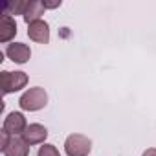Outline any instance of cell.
Wrapping results in <instances>:
<instances>
[{
	"label": "cell",
	"instance_id": "1",
	"mask_svg": "<svg viewBox=\"0 0 156 156\" xmlns=\"http://www.w3.org/2000/svg\"><path fill=\"white\" fill-rule=\"evenodd\" d=\"M46 105H48V94L41 87L28 88L19 99V107L26 112H37V110L44 108Z\"/></svg>",
	"mask_w": 156,
	"mask_h": 156
},
{
	"label": "cell",
	"instance_id": "14",
	"mask_svg": "<svg viewBox=\"0 0 156 156\" xmlns=\"http://www.w3.org/2000/svg\"><path fill=\"white\" fill-rule=\"evenodd\" d=\"M42 4H44V8H46V9H55V8H59V6H61V0H53V2L42 0Z\"/></svg>",
	"mask_w": 156,
	"mask_h": 156
},
{
	"label": "cell",
	"instance_id": "9",
	"mask_svg": "<svg viewBox=\"0 0 156 156\" xmlns=\"http://www.w3.org/2000/svg\"><path fill=\"white\" fill-rule=\"evenodd\" d=\"M4 156H28L30 154V145L20 138V136H11L9 143L2 151Z\"/></svg>",
	"mask_w": 156,
	"mask_h": 156
},
{
	"label": "cell",
	"instance_id": "6",
	"mask_svg": "<svg viewBox=\"0 0 156 156\" xmlns=\"http://www.w3.org/2000/svg\"><path fill=\"white\" fill-rule=\"evenodd\" d=\"M6 55L17 64H26L30 61V57H31V50L24 42H11L6 48Z\"/></svg>",
	"mask_w": 156,
	"mask_h": 156
},
{
	"label": "cell",
	"instance_id": "15",
	"mask_svg": "<svg viewBox=\"0 0 156 156\" xmlns=\"http://www.w3.org/2000/svg\"><path fill=\"white\" fill-rule=\"evenodd\" d=\"M141 156H156V149H154V147H151V149L143 151V154H141Z\"/></svg>",
	"mask_w": 156,
	"mask_h": 156
},
{
	"label": "cell",
	"instance_id": "8",
	"mask_svg": "<svg viewBox=\"0 0 156 156\" xmlns=\"http://www.w3.org/2000/svg\"><path fill=\"white\" fill-rule=\"evenodd\" d=\"M17 35V22L11 15L2 13L0 17V42H11V39Z\"/></svg>",
	"mask_w": 156,
	"mask_h": 156
},
{
	"label": "cell",
	"instance_id": "7",
	"mask_svg": "<svg viewBox=\"0 0 156 156\" xmlns=\"http://www.w3.org/2000/svg\"><path fill=\"white\" fill-rule=\"evenodd\" d=\"M28 37L39 44H48L50 42V26L46 20H37L28 26Z\"/></svg>",
	"mask_w": 156,
	"mask_h": 156
},
{
	"label": "cell",
	"instance_id": "2",
	"mask_svg": "<svg viewBox=\"0 0 156 156\" xmlns=\"http://www.w3.org/2000/svg\"><path fill=\"white\" fill-rule=\"evenodd\" d=\"M28 85V73L26 72H0V88H2V94H13L19 92L22 88H26Z\"/></svg>",
	"mask_w": 156,
	"mask_h": 156
},
{
	"label": "cell",
	"instance_id": "13",
	"mask_svg": "<svg viewBox=\"0 0 156 156\" xmlns=\"http://www.w3.org/2000/svg\"><path fill=\"white\" fill-rule=\"evenodd\" d=\"M9 138H11V136H9L6 130L0 132V151H4V149H6V145L9 143Z\"/></svg>",
	"mask_w": 156,
	"mask_h": 156
},
{
	"label": "cell",
	"instance_id": "12",
	"mask_svg": "<svg viewBox=\"0 0 156 156\" xmlns=\"http://www.w3.org/2000/svg\"><path fill=\"white\" fill-rule=\"evenodd\" d=\"M37 156H61V152H59V149H57L55 145H51V143H44V145L39 149Z\"/></svg>",
	"mask_w": 156,
	"mask_h": 156
},
{
	"label": "cell",
	"instance_id": "11",
	"mask_svg": "<svg viewBox=\"0 0 156 156\" xmlns=\"http://www.w3.org/2000/svg\"><path fill=\"white\" fill-rule=\"evenodd\" d=\"M28 4H30V0H15V2H9L4 6V13L6 15H22L26 13L28 9Z\"/></svg>",
	"mask_w": 156,
	"mask_h": 156
},
{
	"label": "cell",
	"instance_id": "4",
	"mask_svg": "<svg viewBox=\"0 0 156 156\" xmlns=\"http://www.w3.org/2000/svg\"><path fill=\"white\" fill-rule=\"evenodd\" d=\"M26 127H28V121H26V118H24L22 112H9L4 118L2 130H6L9 136H22V132L26 130Z\"/></svg>",
	"mask_w": 156,
	"mask_h": 156
},
{
	"label": "cell",
	"instance_id": "10",
	"mask_svg": "<svg viewBox=\"0 0 156 156\" xmlns=\"http://www.w3.org/2000/svg\"><path fill=\"white\" fill-rule=\"evenodd\" d=\"M44 11H46V8H44V4H42V0H30V4H28V9H26V13H24V22L30 26L31 22H37V20H41V17L44 15Z\"/></svg>",
	"mask_w": 156,
	"mask_h": 156
},
{
	"label": "cell",
	"instance_id": "3",
	"mask_svg": "<svg viewBox=\"0 0 156 156\" xmlns=\"http://www.w3.org/2000/svg\"><path fill=\"white\" fill-rule=\"evenodd\" d=\"M64 151L68 156H88L92 151V141L83 134H70L64 141Z\"/></svg>",
	"mask_w": 156,
	"mask_h": 156
},
{
	"label": "cell",
	"instance_id": "5",
	"mask_svg": "<svg viewBox=\"0 0 156 156\" xmlns=\"http://www.w3.org/2000/svg\"><path fill=\"white\" fill-rule=\"evenodd\" d=\"M30 147L31 145H44V141H46V138H48V129L44 127V125H41V123H30L28 127H26V130L22 132V136H20Z\"/></svg>",
	"mask_w": 156,
	"mask_h": 156
}]
</instances>
